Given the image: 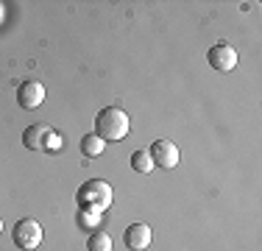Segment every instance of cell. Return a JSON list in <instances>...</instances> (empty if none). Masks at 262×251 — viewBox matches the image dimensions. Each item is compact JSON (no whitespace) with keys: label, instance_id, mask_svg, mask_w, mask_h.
Segmentation results:
<instances>
[{"label":"cell","instance_id":"obj_1","mask_svg":"<svg viewBox=\"0 0 262 251\" xmlns=\"http://www.w3.org/2000/svg\"><path fill=\"white\" fill-rule=\"evenodd\" d=\"M112 198H115V193H112V184L103 179H90L84 181V184L78 187L76 193V204L81 212H106L112 206Z\"/></svg>","mask_w":262,"mask_h":251},{"label":"cell","instance_id":"obj_2","mask_svg":"<svg viewBox=\"0 0 262 251\" xmlns=\"http://www.w3.org/2000/svg\"><path fill=\"white\" fill-rule=\"evenodd\" d=\"M128 129H131V120L120 106H103V109L98 112V117H95V134L101 137L103 142L126 140Z\"/></svg>","mask_w":262,"mask_h":251},{"label":"cell","instance_id":"obj_3","mask_svg":"<svg viewBox=\"0 0 262 251\" xmlns=\"http://www.w3.org/2000/svg\"><path fill=\"white\" fill-rule=\"evenodd\" d=\"M11 240H14V246L23 248V251L39 248V243H42V226L36 223L34 218H23V221H17L14 229H11Z\"/></svg>","mask_w":262,"mask_h":251},{"label":"cell","instance_id":"obj_4","mask_svg":"<svg viewBox=\"0 0 262 251\" xmlns=\"http://www.w3.org/2000/svg\"><path fill=\"white\" fill-rule=\"evenodd\" d=\"M148 154L154 159V168H162V171H173L182 162V151H179V145L173 140H154Z\"/></svg>","mask_w":262,"mask_h":251},{"label":"cell","instance_id":"obj_5","mask_svg":"<svg viewBox=\"0 0 262 251\" xmlns=\"http://www.w3.org/2000/svg\"><path fill=\"white\" fill-rule=\"evenodd\" d=\"M207 61L215 73H232L237 67V50L229 42H217L207 50Z\"/></svg>","mask_w":262,"mask_h":251},{"label":"cell","instance_id":"obj_6","mask_svg":"<svg viewBox=\"0 0 262 251\" xmlns=\"http://www.w3.org/2000/svg\"><path fill=\"white\" fill-rule=\"evenodd\" d=\"M17 103L23 109H36V106L45 103V87L39 81H23L17 87Z\"/></svg>","mask_w":262,"mask_h":251},{"label":"cell","instance_id":"obj_7","mask_svg":"<svg viewBox=\"0 0 262 251\" xmlns=\"http://www.w3.org/2000/svg\"><path fill=\"white\" fill-rule=\"evenodd\" d=\"M123 240H126V248L128 251H145L151 246L154 235H151V226L145 223H131L126 229V235H123Z\"/></svg>","mask_w":262,"mask_h":251},{"label":"cell","instance_id":"obj_8","mask_svg":"<svg viewBox=\"0 0 262 251\" xmlns=\"http://www.w3.org/2000/svg\"><path fill=\"white\" fill-rule=\"evenodd\" d=\"M51 131L53 129H48L45 123L28 126V129L23 131V145L28 151H45V142H48V137H51Z\"/></svg>","mask_w":262,"mask_h":251},{"label":"cell","instance_id":"obj_9","mask_svg":"<svg viewBox=\"0 0 262 251\" xmlns=\"http://www.w3.org/2000/svg\"><path fill=\"white\" fill-rule=\"evenodd\" d=\"M103 148H106V142H103L98 134H86V137H81V154H84L86 159H92V156H101V154H103Z\"/></svg>","mask_w":262,"mask_h":251},{"label":"cell","instance_id":"obj_10","mask_svg":"<svg viewBox=\"0 0 262 251\" xmlns=\"http://www.w3.org/2000/svg\"><path fill=\"white\" fill-rule=\"evenodd\" d=\"M86 251H112V235L106 232H92L90 240H86Z\"/></svg>","mask_w":262,"mask_h":251},{"label":"cell","instance_id":"obj_11","mask_svg":"<svg viewBox=\"0 0 262 251\" xmlns=\"http://www.w3.org/2000/svg\"><path fill=\"white\" fill-rule=\"evenodd\" d=\"M131 168H134L137 173H151L154 171V159L148 151H134L131 154Z\"/></svg>","mask_w":262,"mask_h":251},{"label":"cell","instance_id":"obj_12","mask_svg":"<svg viewBox=\"0 0 262 251\" xmlns=\"http://www.w3.org/2000/svg\"><path fill=\"white\" fill-rule=\"evenodd\" d=\"M98 223H101V215L98 212H81L78 210V226H84V229H98Z\"/></svg>","mask_w":262,"mask_h":251},{"label":"cell","instance_id":"obj_13","mask_svg":"<svg viewBox=\"0 0 262 251\" xmlns=\"http://www.w3.org/2000/svg\"><path fill=\"white\" fill-rule=\"evenodd\" d=\"M61 148V137L56 134V131H51V137H48V142H45V151H59Z\"/></svg>","mask_w":262,"mask_h":251},{"label":"cell","instance_id":"obj_14","mask_svg":"<svg viewBox=\"0 0 262 251\" xmlns=\"http://www.w3.org/2000/svg\"><path fill=\"white\" fill-rule=\"evenodd\" d=\"M0 232H3V221H0Z\"/></svg>","mask_w":262,"mask_h":251}]
</instances>
